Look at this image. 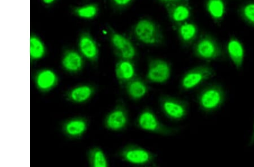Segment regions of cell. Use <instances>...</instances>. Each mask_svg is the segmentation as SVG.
Segmentation results:
<instances>
[{"label": "cell", "mask_w": 254, "mask_h": 167, "mask_svg": "<svg viewBox=\"0 0 254 167\" xmlns=\"http://www.w3.org/2000/svg\"><path fill=\"white\" fill-rule=\"evenodd\" d=\"M226 92L222 85L210 84L201 89L196 97L200 109L211 113L219 109L226 100Z\"/></svg>", "instance_id": "1"}, {"label": "cell", "mask_w": 254, "mask_h": 167, "mask_svg": "<svg viewBox=\"0 0 254 167\" xmlns=\"http://www.w3.org/2000/svg\"><path fill=\"white\" fill-rule=\"evenodd\" d=\"M134 36L139 42L148 46L161 45L163 35L158 24L149 19L139 20L134 27Z\"/></svg>", "instance_id": "2"}, {"label": "cell", "mask_w": 254, "mask_h": 167, "mask_svg": "<svg viewBox=\"0 0 254 167\" xmlns=\"http://www.w3.org/2000/svg\"><path fill=\"white\" fill-rule=\"evenodd\" d=\"M193 52L196 58L207 61L221 60L225 56L219 43L209 35L200 37L194 44Z\"/></svg>", "instance_id": "3"}, {"label": "cell", "mask_w": 254, "mask_h": 167, "mask_svg": "<svg viewBox=\"0 0 254 167\" xmlns=\"http://www.w3.org/2000/svg\"><path fill=\"white\" fill-rule=\"evenodd\" d=\"M216 75L214 69L208 65H201L188 71L180 81V87L184 91H189L210 80Z\"/></svg>", "instance_id": "4"}, {"label": "cell", "mask_w": 254, "mask_h": 167, "mask_svg": "<svg viewBox=\"0 0 254 167\" xmlns=\"http://www.w3.org/2000/svg\"><path fill=\"white\" fill-rule=\"evenodd\" d=\"M137 124L138 127L147 132L170 136L178 132V129L169 127L160 121L152 111L146 109L138 116Z\"/></svg>", "instance_id": "5"}, {"label": "cell", "mask_w": 254, "mask_h": 167, "mask_svg": "<svg viewBox=\"0 0 254 167\" xmlns=\"http://www.w3.org/2000/svg\"><path fill=\"white\" fill-rule=\"evenodd\" d=\"M159 104L163 113L170 119L182 120L187 115L188 105L185 101L164 95L160 98Z\"/></svg>", "instance_id": "6"}, {"label": "cell", "mask_w": 254, "mask_h": 167, "mask_svg": "<svg viewBox=\"0 0 254 167\" xmlns=\"http://www.w3.org/2000/svg\"><path fill=\"white\" fill-rule=\"evenodd\" d=\"M171 68L170 64L161 59H150L147 66L146 79L153 84H164L170 78Z\"/></svg>", "instance_id": "7"}, {"label": "cell", "mask_w": 254, "mask_h": 167, "mask_svg": "<svg viewBox=\"0 0 254 167\" xmlns=\"http://www.w3.org/2000/svg\"><path fill=\"white\" fill-rule=\"evenodd\" d=\"M125 161L134 165H146L154 160V155L148 150L137 145L127 146L121 152Z\"/></svg>", "instance_id": "8"}, {"label": "cell", "mask_w": 254, "mask_h": 167, "mask_svg": "<svg viewBox=\"0 0 254 167\" xmlns=\"http://www.w3.org/2000/svg\"><path fill=\"white\" fill-rule=\"evenodd\" d=\"M114 49L122 59L132 60L136 55L133 44L125 36L113 31L110 36Z\"/></svg>", "instance_id": "9"}, {"label": "cell", "mask_w": 254, "mask_h": 167, "mask_svg": "<svg viewBox=\"0 0 254 167\" xmlns=\"http://www.w3.org/2000/svg\"><path fill=\"white\" fill-rule=\"evenodd\" d=\"M129 121L128 114L124 105H119L106 117V127L112 131H118L124 129Z\"/></svg>", "instance_id": "10"}, {"label": "cell", "mask_w": 254, "mask_h": 167, "mask_svg": "<svg viewBox=\"0 0 254 167\" xmlns=\"http://www.w3.org/2000/svg\"><path fill=\"white\" fill-rule=\"evenodd\" d=\"M227 54L237 70L243 67L245 50V47L239 39L232 38L227 44Z\"/></svg>", "instance_id": "11"}, {"label": "cell", "mask_w": 254, "mask_h": 167, "mask_svg": "<svg viewBox=\"0 0 254 167\" xmlns=\"http://www.w3.org/2000/svg\"><path fill=\"white\" fill-rule=\"evenodd\" d=\"M126 89L127 94L134 100L141 99L149 90L145 81L136 76L126 84Z\"/></svg>", "instance_id": "12"}, {"label": "cell", "mask_w": 254, "mask_h": 167, "mask_svg": "<svg viewBox=\"0 0 254 167\" xmlns=\"http://www.w3.org/2000/svg\"><path fill=\"white\" fill-rule=\"evenodd\" d=\"M166 8L170 18L174 22L182 23L190 17V10L184 1L171 4Z\"/></svg>", "instance_id": "13"}, {"label": "cell", "mask_w": 254, "mask_h": 167, "mask_svg": "<svg viewBox=\"0 0 254 167\" xmlns=\"http://www.w3.org/2000/svg\"><path fill=\"white\" fill-rule=\"evenodd\" d=\"M116 73L117 79L126 84L136 77V71L131 60L122 59L116 65Z\"/></svg>", "instance_id": "14"}, {"label": "cell", "mask_w": 254, "mask_h": 167, "mask_svg": "<svg viewBox=\"0 0 254 167\" xmlns=\"http://www.w3.org/2000/svg\"><path fill=\"white\" fill-rule=\"evenodd\" d=\"M57 83L56 73L49 69L39 72L36 77V84L42 91H48L54 87Z\"/></svg>", "instance_id": "15"}, {"label": "cell", "mask_w": 254, "mask_h": 167, "mask_svg": "<svg viewBox=\"0 0 254 167\" xmlns=\"http://www.w3.org/2000/svg\"><path fill=\"white\" fill-rule=\"evenodd\" d=\"M79 48L85 58L91 60H95L98 55V47L95 42L91 37L89 36H83L79 41Z\"/></svg>", "instance_id": "16"}, {"label": "cell", "mask_w": 254, "mask_h": 167, "mask_svg": "<svg viewBox=\"0 0 254 167\" xmlns=\"http://www.w3.org/2000/svg\"><path fill=\"white\" fill-rule=\"evenodd\" d=\"M63 66L68 72H76L83 67V59L78 53L69 51L64 55L63 59Z\"/></svg>", "instance_id": "17"}, {"label": "cell", "mask_w": 254, "mask_h": 167, "mask_svg": "<svg viewBox=\"0 0 254 167\" xmlns=\"http://www.w3.org/2000/svg\"><path fill=\"white\" fill-rule=\"evenodd\" d=\"M87 122L81 118H75L69 121L64 125V131L69 136L78 137L87 130Z\"/></svg>", "instance_id": "18"}, {"label": "cell", "mask_w": 254, "mask_h": 167, "mask_svg": "<svg viewBox=\"0 0 254 167\" xmlns=\"http://www.w3.org/2000/svg\"><path fill=\"white\" fill-rule=\"evenodd\" d=\"M94 92L92 87L88 85H82L73 88L69 92V99L76 103H84L91 98Z\"/></svg>", "instance_id": "19"}, {"label": "cell", "mask_w": 254, "mask_h": 167, "mask_svg": "<svg viewBox=\"0 0 254 167\" xmlns=\"http://www.w3.org/2000/svg\"><path fill=\"white\" fill-rule=\"evenodd\" d=\"M178 34L184 44H190L197 36L198 28L193 23H183L178 28Z\"/></svg>", "instance_id": "20"}, {"label": "cell", "mask_w": 254, "mask_h": 167, "mask_svg": "<svg viewBox=\"0 0 254 167\" xmlns=\"http://www.w3.org/2000/svg\"><path fill=\"white\" fill-rule=\"evenodd\" d=\"M206 9L213 19L219 21L225 13L224 0H207Z\"/></svg>", "instance_id": "21"}, {"label": "cell", "mask_w": 254, "mask_h": 167, "mask_svg": "<svg viewBox=\"0 0 254 167\" xmlns=\"http://www.w3.org/2000/svg\"><path fill=\"white\" fill-rule=\"evenodd\" d=\"M90 165L93 167H108L109 166L107 158L103 151L96 148L91 150L89 155Z\"/></svg>", "instance_id": "22"}, {"label": "cell", "mask_w": 254, "mask_h": 167, "mask_svg": "<svg viewBox=\"0 0 254 167\" xmlns=\"http://www.w3.org/2000/svg\"><path fill=\"white\" fill-rule=\"evenodd\" d=\"M239 14L246 23L254 28V1L243 4L240 7Z\"/></svg>", "instance_id": "23"}, {"label": "cell", "mask_w": 254, "mask_h": 167, "mask_svg": "<svg viewBox=\"0 0 254 167\" xmlns=\"http://www.w3.org/2000/svg\"><path fill=\"white\" fill-rule=\"evenodd\" d=\"M30 52L31 58L34 60L42 58L46 52L44 44L36 37H31L30 39Z\"/></svg>", "instance_id": "24"}, {"label": "cell", "mask_w": 254, "mask_h": 167, "mask_svg": "<svg viewBox=\"0 0 254 167\" xmlns=\"http://www.w3.org/2000/svg\"><path fill=\"white\" fill-rule=\"evenodd\" d=\"M97 7L95 5H88L77 9L76 13L79 17L91 19L95 17L97 13Z\"/></svg>", "instance_id": "25"}, {"label": "cell", "mask_w": 254, "mask_h": 167, "mask_svg": "<svg viewBox=\"0 0 254 167\" xmlns=\"http://www.w3.org/2000/svg\"><path fill=\"white\" fill-rule=\"evenodd\" d=\"M115 5L120 7H125L128 5L133 0H112Z\"/></svg>", "instance_id": "26"}, {"label": "cell", "mask_w": 254, "mask_h": 167, "mask_svg": "<svg viewBox=\"0 0 254 167\" xmlns=\"http://www.w3.org/2000/svg\"><path fill=\"white\" fill-rule=\"evenodd\" d=\"M160 2L166 4V5H171L175 3L184 2V0H159Z\"/></svg>", "instance_id": "27"}, {"label": "cell", "mask_w": 254, "mask_h": 167, "mask_svg": "<svg viewBox=\"0 0 254 167\" xmlns=\"http://www.w3.org/2000/svg\"><path fill=\"white\" fill-rule=\"evenodd\" d=\"M253 145H254V125H253L252 135H251V138H250V140H249V146H252Z\"/></svg>", "instance_id": "28"}, {"label": "cell", "mask_w": 254, "mask_h": 167, "mask_svg": "<svg viewBox=\"0 0 254 167\" xmlns=\"http://www.w3.org/2000/svg\"><path fill=\"white\" fill-rule=\"evenodd\" d=\"M55 1L56 0H43V2L46 4H51Z\"/></svg>", "instance_id": "29"}]
</instances>
